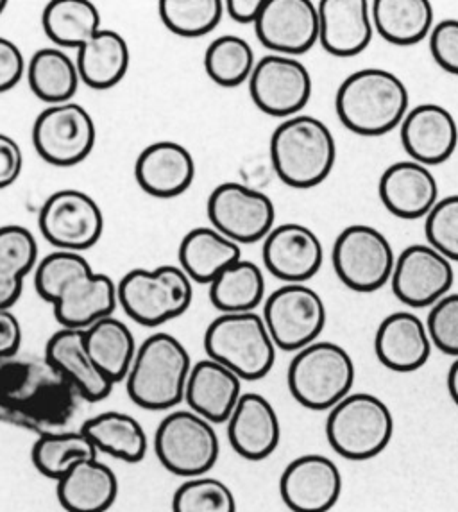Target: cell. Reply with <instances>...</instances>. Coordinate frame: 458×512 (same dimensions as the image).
Wrapping results in <instances>:
<instances>
[{
    "mask_svg": "<svg viewBox=\"0 0 458 512\" xmlns=\"http://www.w3.org/2000/svg\"><path fill=\"white\" fill-rule=\"evenodd\" d=\"M81 400L45 357L15 355L0 360V423L38 436L67 430Z\"/></svg>",
    "mask_w": 458,
    "mask_h": 512,
    "instance_id": "6da1fadb",
    "label": "cell"
},
{
    "mask_svg": "<svg viewBox=\"0 0 458 512\" xmlns=\"http://www.w3.org/2000/svg\"><path fill=\"white\" fill-rule=\"evenodd\" d=\"M34 289L54 307L61 328L86 330L119 305L117 283L97 273L83 253L54 251L34 269Z\"/></svg>",
    "mask_w": 458,
    "mask_h": 512,
    "instance_id": "7a4b0ae2",
    "label": "cell"
},
{
    "mask_svg": "<svg viewBox=\"0 0 458 512\" xmlns=\"http://www.w3.org/2000/svg\"><path fill=\"white\" fill-rule=\"evenodd\" d=\"M410 106L407 86L391 70L362 69L340 83L335 95L339 120L360 137H382L399 128Z\"/></svg>",
    "mask_w": 458,
    "mask_h": 512,
    "instance_id": "3957f363",
    "label": "cell"
},
{
    "mask_svg": "<svg viewBox=\"0 0 458 512\" xmlns=\"http://www.w3.org/2000/svg\"><path fill=\"white\" fill-rule=\"evenodd\" d=\"M192 359L185 344L170 333L156 332L138 344L126 376L131 402L145 410H172L185 400Z\"/></svg>",
    "mask_w": 458,
    "mask_h": 512,
    "instance_id": "277c9868",
    "label": "cell"
},
{
    "mask_svg": "<svg viewBox=\"0 0 458 512\" xmlns=\"http://www.w3.org/2000/svg\"><path fill=\"white\" fill-rule=\"evenodd\" d=\"M337 160V144L330 128L312 115H296L281 122L271 137V162L287 187H319L328 180Z\"/></svg>",
    "mask_w": 458,
    "mask_h": 512,
    "instance_id": "5b68a950",
    "label": "cell"
},
{
    "mask_svg": "<svg viewBox=\"0 0 458 512\" xmlns=\"http://www.w3.org/2000/svg\"><path fill=\"white\" fill-rule=\"evenodd\" d=\"M276 350L263 317L256 312L221 314L204 332L206 355L231 369L242 382H256L269 375Z\"/></svg>",
    "mask_w": 458,
    "mask_h": 512,
    "instance_id": "8992f818",
    "label": "cell"
},
{
    "mask_svg": "<svg viewBox=\"0 0 458 512\" xmlns=\"http://www.w3.org/2000/svg\"><path fill=\"white\" fill-rule=\"evenodd\" d=\"M355 362L337 342L315 341L290 360L287 384L292 398L305 409L330 410L355 385Z\"/></svg>",
    "mask_w": 458,
    "mask_h": 512,
    "instance_id": "52a82bcc",
    "label": "cell"
},
{
    "mask_svg": "<svg viewBox=\"0 0 458 512\" xmlns=\"http://www.w3.org/2000/svg\"><path fill=\"white\" fill-rule=\"evenodd\" d=\"M117 291L126 316L149 328L178 319L194 301V282L179 265L133 269L117 283Z\"/></svg>",
    "mask_w": 458,
    "mask_h": 512,
    "instance_id": "ba28073f",
    "label": "cell"
},
{
    "mask_svg": "<svg viewBox=\"0 0 458 512\" xmlns=\"http://www.w3.org/2000/svg\"><path fill=\"white\" fill-rule=\"evenodd\" d=\"M394 434L387 403L369 393L348 394L330 409L326 437L333 452L348 461H371L385 452Z\"/></svg>",
    "mask_w": 458,
    "mask_h": 512,
    "instance_id": "9c48e42d",
    "label": "cell"
},
{
    "mask_svg": "<svg viewBox=\"0 0 458 512\" xmlns=\"http://www.w3.org/2000/svg\"><path fill=\"white\" fill-rule=\"evenodd\" d=\"M154 453L172 475L201 477L219 461L221 441L215 425L194 410H172L156 428Z\"/></svg>",
    "mask_w": 458,
    "mask_h": 512,
    "instance_id": "30bf717a",
    "label": "cell"
},
{
    "mask_svg": "<svg viewBox=\"0 0 458 512\" xmlns=\"http://www.w3.org/2000/svg\"><path fill=\"white\" fill-rule=\"evenodd\" d=\"M331 262L348 289L369 294L391 282L396 256L382 231L367 224H353L340 231Z\"/></svg>",
    "mask_w": 458,
    "mask_h": 512,
    "instance_id": "8fae6325",
    "label": "cell"
},
{
    "mask_svg": "<svg viewBox=\"0 0 458 512\" xmlns=\"http://www.w3.org/2000/svg\"><path fill=\"white\" fill-rule=\"evenodd\" d=\"M262 317L276 348L297 353L323 333L326 305L305 283H285L265 299Z\"/></svg>",
    "mask_w": 458,
    "mask_h": 512,
    "instance_id": "7c38bea8",
    "label": "cell"
},
{
    "mask_svg": "<svg viewBox=\"0 0 458 512\" xmlns=\"http://www.w3.org/2000/svg\"><path fill=\"white\" fill-rule=\"evenodd\" d=\"M97 128L94 117L81 104H52L36 117L33 146L43 162L74 167L94 151Z\"/></svg>",
    "mask_w": 458,
    "mask_h": 512,
    "instance_id": "4fadbf2b",
    "label": "cell"
},
{
    "mask_svg": "<svg viewBox=\"0 0 458 512\" xmlns=\"http://www.w3.org/2000/svg\"><path fill=\"white\" fill-rule=\"evenodd\" d=\"M206 212L210 226L238 246L265 239L276 221L271 197L237 181H226L213 188Z\"/></svg>",
    "mask_w": 458,
    "mask_h": 512,
    "instance_id": "5bb4252c",
    "label": "cell"
},
{
    "mask_svg": "<svg viewBox=\"0 0 458 512\" xmlns=\"http://www.w3.org/2000/svg\"><path fill=\"white\" fill-rule=\"evenodd\" d=\"M38 226L43 239L58 251L83 253L101 240L104 215L94 197L76 188H65L45 199Z\"/></svg>",
    "mask_w": 458,
    "mask_h": 512,
    "instance_id": "9a60e30c",
    "label": "cell"
},
{
    "mask_svg": "<svg viewBox=\"0 0 458 512\" xmlns=\"http://www.w3.org/2000/svg\"><path fill=\"white\" fill-rule=\"evenodd\" d=\"M312 76L297 58L269 54L256 61L249 77V94L258 110L271 117L301 115L312 97Z\"/></svg>",
    "mask_w": 458,
    "mask_h": 512,
    "instance_id": "2e32d148",
    "label": "cell"
},
{
    "mask_svg": "<svg viewBox=\"0 0 458 512\" xmlns=\"http://www.w3.org/2000/svg\"><path fill=\"white\" fill-rule=\"evenodd\" d=\"M453 265L430 244H414L401 251L392 271L394 296L410 308L433 307L450 294Z\"/></svg>",
    "mask_w": 458,
    "mask_h": 512,
    "instance_id": "e0dca14e",
    "label": "cell"
},
{
    "mask_svg": "<svg viewBox=\"0 0 458 512\" xmlns=\"http://www.w3.org/2000/svg\"><path fill=\"white\" fill-rule=\"evenodd\" d=\"M255 31L272 54L296 58L319 42V9L312 0H265Z\"/></svg>",
    "mask_w": 458,
    "mask_h": 512,
    "instance_id": "ac0fdd59",
    "label": "cell"
},
{
    "mask_svg": "<svg viewBox=\"0 0 458 512\" xmlns=\"http://www.w3.org/2000/svg\"><path fill=\"white\" fill-rule=\"evenodd\" d=\"M342 487L339 466L319 453L297 457L280 477L281 500L292 512H330Z\"/></svg>",
    "mask_w": 458,
    "mask_h": 512,
    "instance_id": "d6986e66",
    "label": "cell"
},
{
    "mask_svg": "<svg viewBox=\"0 0 458 512\" xmlns=\"http://www.w3.org/2000/svg\"><path fill=\"white\" fill-rule=\"evenodd\" d=\"M265 269L285 283H306L321 271L324 248L308 226L287 222L274 226L263 239Z\"/></svg>",
    "mask_w": 458,
    "mask_h": 512,
    "instance_id": "ffe728a7",
    "label": "cell"
},
{
    "mask_svg": "<svg viewBox=\"0 0 458 512\" xmlns=\"http://www.w3.org/2000/svg\"><path fill=\"white\" fill-rule=\"evenodd\" d=\"M401 146L414 162L433 167L448 162L458 147V124L441 104H419L401 122Z\"/></svg>",
    "mask_w": 458,
    "mask_h": 512,
    "instance_id": "44dd1931",
    "label": "cell"
},
{
    "mask_svg": "<svg viewBox=\"0 0 458 512\" xmlns=\"http://www.w3.org/2000/svg\"><path fill=\"white\" fill-rule=\"evenodd\" d=\"M226 427L231 448L246 461H265L280 446L278 412L262 394H242Z\"/></svg>",
    "mask_w": 458,
    "mask_h": 512,
    "instance_id": "7402d4cb",
    "label": "cell"
},
{
    "mask_svg": "<svg viewBox=\"0 0 458 512\" xmlns=\"http://www.w3.org/2000/svg\"><path fill=\"white\" fill-rule=\"evenodd\" d=\"M135 178L145 194L172 199L192 187L196 180V160L179 142L158 140L136 158Z\"/></svg>",
    "mask_w": 458,
    "mask_h": 512,
    "instance_id": "603a6c76",
    "label": "cell"
},
{
    "mask_svg": "<svg viewBox=\"0 0 458 512\" xmlns=\"http://www.w3.org/2000/svg\"><path fill=\"white\" fill-rule=\"evenodd\" d=\"M319 9V43L337 58H353L373 42V15L367 0H323Z\"/></svg>",
    "mask_w": 458,
    "mask_h": 512,
    "instance_id": "cb8c5ba5",
    "label": "cell"
},
{
    "mask_svg": "<svg viewBox=\"0 0 458 512\" xmlns=\"http://www.w3.org/2000/svg\"><path fill=\"white\" fill-rule=\"evenodd\" d=\"M378 194L394 217L414 221L430 214L439 201V185L432 171L414 162L392 163L383 171Z\"/></svg>",
    "mask_w": 458,
    "mask_h": 512,
    "instance_id": "d4e9b609",
    "label": "cell"
},
{
    "mask_svg": "<svg viewBox=\"0 0 458 512\" xmlns=\"http://www.w3.org/2000/svg\"><path fill=\"white\" fill-rule=\"evenodd\" d=\"M43 357L86 402H101L110 396L115 387L95 366L86 348L83 330H58L45 344Z\"/></svg>",
    "mask_w": 458,
    "mask_h": 512,
    "instance_id": "484cf974",
    "label": "cell"
},
{
    "mask_svg": "<svg viewBox=\"0 0 458 512\" xmlns=\"http://www.w3.org/2000/svg\"><path fill=\"white\" fill-rule=\"evenodd\" d=\"M432 339L425 323L412 312L385 317L374 337V353L394 373H414L432 355Z\"/></svg>",
    "mask_w": 458,
    "mask_h": 512,
    "instance_id": "4316f807",
    "label": "cell"
},
{
    "mask_svg": "<svg viewBox=\"0 0 458 512\" xmlns=\"http://www.w3.org/2000/svg\"><path fill=\"white\" fill-rule=\"evenodd\" d=\"M242 394V378L222 366L221 362L208 357L192 366L185 400L188 409L213 425H226Z\"/></svg>",
    "mask_w": 458,
    "mask_h": 512,
    "instance_id": "83f0119b",
    "label": "cell"
},
{
    "mask_svg": "<svg viewBox=\"0 0 458 512\" xmlns=\"http://www.w3.org/2000/svg\"><path fill=\"white\" fill-rule=\"evenodd\" d=\"M56 484L58 502L67 512L110 511L119 496V478L97 457L79 462Z\"/></svg>",
    "mask_w": 458,
    "mask_h": 512,
    "instance_id": "f1b7e54d",
    "label": "cell"
},
{
    "mask_svg": "<svg viewBox=\"0 0 458 512\" xmlns=\"http://www.w3.org/2000/svg\"><path fill=\"white\" fill-rule=\"evenodd\" d=\"M179 267L194 283H210L242 258L237 242L224 237L213 226H199L188 231L178 251Z\"/></svg>",
    "mask_w": 458,
    "mask_h": 512,
    "instance_id": "f546056e",
    "label": "cell"
},
{
    "mask_svg": "<svg viewBox=\"0 0 458 512\" xmlns=\"http://www.w3.org/2000/svg\"><path fill=\"white\" fill-rule=\"evenodd\" d=\"M77 52L81 83L94 90L113 88L128 74V42L113 29H99Z\"/></svg>",
    "mask_w": 458,
    "mask_h": 512,
    "instance_id": "4dcf8cb0",
    "label": "cell"
},
{
    "mask_svg": "<svg viewBox=\"0 0 458 512\" xmlns=\"http://www.w3.org/2000/svg\"><path fill=\"white\" fill-rule=\"evenodd\" d=\"M95 450L128 464L144 461L149 439L138 419L119 410H106L81 425Z\"/></svg>",
    "mask_w": 458,
    "mask_h": 512,
    "instance_id": "1f68e13d",
    "label": "cell"
},
{
    "mask_svg": "<svg viewBox=\"0 0 458 512\" xmlns=\"http://www.w3.org/2000/svg\"><path fill=\"white\" fill-rule=\"evenodd\" d=\"M373 26L385 42L410 47L423 42L433 29V6L428 0H374Z\"/></svg>",
    "mask_w": 458,
    "mask_h": 512,
    "instance_id": "d6a6232c",
    "label": "cell"
},
{
    "mask_svg": "<svg viewBox=\"0 0 458 512\" xmlns=\"http://www.w3.org/2000/svg\"><path fill=\"white\" fill-rule=\"evenodd\" d=\"M83 333L88 353L102 375L113 384L124 382L138 350L129 326L110 316L88 326Z\"/></svg>",
    "mask_w": 458,
    "mask_h": 512,
    "instance_id": "836d02e7",
    "label": "cell"
},
{
    "mask_svg": "<svg viewBox=\"0 0 458 512\" xmlns=\"http://www.w3.org/2000/svg\"><path fill=\"white\" fill-rule=\"evenodd\" d=\"M38 265V242L33 231L20 224L0 226V308L17 303L24 280Z\"/></svg>",
    "mask_w": 458,
    "mask_h": 512,
    "instance_id": "e575fe53",
    "label": "cell"
},
{
    "mask_svg": "<svg viewBox=\"0 0 458 512\" xmlns=\"http://www.w3.org/2000/svg\"><path fill=\"white\" fill-rule=\"evenodd\" d=\"M26 74L31 92L49 106L70 103L81 85L76 60L60 47H45L34 52L27 63Z\"/></svg>",
    "mask_w": 458,
    "mask_h": 512,
    "instance_id": "d590c367",
    "label": "cell"
},
{
    "mask_svg": "<svg viewBox=\"0 0 458 512\" xmlns=\"http://www.w3.org/2000/svg\"><path fill=\"white\" fill-rule=\"evenodd\" d=\"M42 26L60 49H79L102 29L99 9L88 0H52L43 9Z\"/></svg>",
    "mask_w": 458,
    "mask_h": 512,
    "instance_id": "8d00e7d4",
    "label": "cell"
},
{
    "mask_svg": "<svg viewBox=\"0 0 458 512\" xmlns=\"http://www.w3.org/2000/svg\"><path fill=\"white\" fill-rule=\"evenodd\" d=\"M265 299V276L255 264L240 258L210 283V301L221 314L255 312Z\"/></svg>",
    "mask_w": 458,
    "mask_h": 512,
    "instance_id": "74e56055",
    "label": "cell"
},
{
    "mask_svg": "<svg viewBox=\"0 0 458 512\" xmlns=\"http://www.w3.org/2000/svg\"><path fill=\"white\" fill-rule=\"evenodd\" d=\"M99 452L94 443L79 430H58L36 437L31 461L36 471L51 480H60L68 471L86 459H95Z\"/></svg>",
    "mask_w": 458,
    "mask_h": 512,
    "instance_id": "f35d334b",
    "label": "cell"
},
{
    "mask_svg": "<svg viewBox=\"0 0 458 512\" xmlns=\"http://www.w3.org/2000/svg\"><path fill=\"white\" fill-rule=\"evenodd\" d=\"M255 67V51L240 36H219L204 52V70L213 83L222 88H237L249 83Z\"/></svg>",
    "mask_w": 458,
    "mask_h": 512,
    "instance_id": "ab89813d",
    "label": "cell"
},
{
    "mask_svg": "<svg viewBox=\"0 0 458 512\" xmlns=\"http://www.w3.org/2000/svg\"><path fill=\"white\" fill-rule=\"evenodd\" d=\"M158 15L170 33L201 38L221 24L226 11L222 0H160Z\"/></svg>",
    "mask_w": 458,
    "mask_h": 512,
    "instance_id": "60d3db41",
    "label": "cell"
},
{
    "mask_svg": "<svg viewBox=\"0 0 458 512\" xmlns=\"http://www.w3.org/2000/svg\"><path fill=\"white\" fill-rule=\"evenodd\" d=\"M237 498L231 487L219 478H185L174 491L172 512H237Z\"/></svg>",
    "mask_w": 458,
    "mask_h": 512,
    "instance_id": "b9f144b4",
    "label": "cell"
},
{
    "mask_svg": "<svg viewBox=\"0 0 458 512\" xmlns=\"http://www.w3.org/2000/svg\"><path fill=\"white\" fill-rule=\"evenodd\" d=\"M425 235L433 249L458 262V194L437 201L426 215Z\"/></svg>",
    "mask_w": 458,
    "mask_h": 512,
    "instance_id": "7bdbcfd3",
    "label": "cell"
},
{
    "mask_svg": "<svg viewBox=\"0 0 458 512\" xmlns=\"http://www.w3.org/2000/svg\"><path fill=\"white\" fill-rule=\"evenodd\" d=\"M426 328L435 348L458 359V294H446L430 308Z\"/></svg>",
    "mask_w": 458,
    "mask_h": 512,
    "instance_id": "ee69618b",
    "label": "cell"
},
{
    "mask_svg": "<svg viewBox=\"0 0 458 512\" xmlns=\"http://www.w3.org/2000/svg\"><path fill=\"white\" fill-rule=\"evenodd\" d=\"M428 38L435 63L444 72L458 76V20H442L437 26H433Z\"/></svg>",
    "mask_w": 458,
    "mask_h": 512,
    "instance_id": "f6af8a7d",
    "label": "cell"
},
{
    "mask_svg": "<svg viewBox=\"0 0 458 512\" xmlns=\"http://www.w3.org/2000/svg\"><path fill=\"white\" fill-rule=\"evenodd\" d=\"M26 72V58L20 47L13 40L0 36V94L15 88Z\"/></svg>",
    "mask_w": 458,
    "mask_h": 512,
    "instance_id": "bcb514c9",
    "label": "cell"
},
{
    "mask_svg": "<svg viewBox=\"0 0 458 512\" xmlns=\"http://www.w3.org/2000/svg\"><path fill=\"white\" fill-rule=\"evenodd\" d=\"M24 171V153L17 140L0 133V190L17 183Z\"/></svg>",
    "mask_w": 458,
    "mask_h": 512,
    "instance_id": "7dc6e473",
    "label": "cell"
},
{
    "mask_svg": "<svg viewBox=\"0 0 458 512\" xmlns=\"http://www.w3.org/2000/svg\"><path fill=\"white\" fill-rule=\"evenodd\" d=\"M22 326L9 308H0V360L15 357L22 346Z\"/></svg>",
    "mask_w": 458,
    "mask_h": 512,
    "instance_id": "c3c4849f",
    "label": "cell"
},
{
    "mask_svg": "<svg viewBox=\"0 0 458 512\" xmlns=\"http://www.w3.org/2000/svg\"><path fill=\"white\" fill-rule=\"evenodd\" d=\"M265 0H228L224 2V11L233 22L242 26H255L262 13Z\"/></svg>",
    "mask_w": 458,
    "mask_h": 512,
    "instance_id": "681fc988",
    "label": "cell"
},
{
    "mask_svg": "<svg viewBox=\"0 0 458 512\" xmlns=\"http://www.w3.org/2000/svg\"><path fill=\"white\" fill-rule=\"evenodd\" d=\"M448 391H450L451 400L458 407V359H455L448 371Z\"/></svg>",
    "mask_w": 458,
    "mask_h": 512,
    "instance_id": "f907efd6",
    "label": "cell"
},
{
    "mask_svg": "<svg viewBox=\"0 0 458 512\" xmlns=\"http://www.w3.org/2000/svg\"><path fill=\"white\" fill-rule=\"evenodd\" d=\"M6 8H8V2H6V0H0V15L6 11Z\"/></svg>",
    "mask_w": 458,
    "mask_h": 512,
    "instance_id": "816d5d0a",
    "label": "cell"
}]
</instances>
